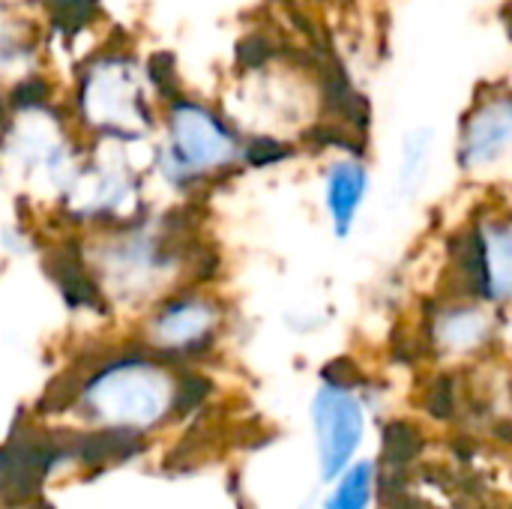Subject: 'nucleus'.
<instances>
[{"mask_svg": "<svg viewBox=\"0 0 512 509\" xmlns=\"http://www.w3.org/2000/svg\"><path fill=\"white\" fill-rule=\"evenodd\" d=\"M36 509H54V507H48V504H42V507H36Z\"/></svg>", "mask_w": 512, "mask_h": 509, "instance_id": "6ab92c4d", "label": "nucleus"}, {"mask_svg": "<svg viewBox=\"0 0 512 509\" xmlns=\"http://www.w3.org/2000/svg\"><path fill=\"white\" fill-rule=\"evenodd\" d=\"M288 156V150L279 144V141H273V138H255L249 147H246V162H252V165H273V162H279V159H285Z\"/></svg>", "mask_w": 512, "mask_h": 509, "instance_id": "dca6fc26", "label": "nucleus"}, {"mask_svg": "<svg viewBox=\"0 0 512 509\" xmlns=\"http://www.w3.org/2000/svg\"><path fill=\"white\" fill-rule=\"evenodd\" d=\"M477 240V258L483 273V297L486 300H507L512 279L510 255V225L507 222H489L474 234Z\"/></svg>", "mask_w": 512, "mask_h": 509, "instance_id": "20e7f679", "label": "nucleus"}, {"mask_svg": "<svg viewBox=\"0 0 512 509\" xmlns=\"http://www.w3.org/2000/svg\"><path fill=\"white\" fill-rule=\"evenodd\" d=\"M426 408H429V414H432V417H438V420L453 417L456 399H453V384H450V378H441V381L429 390Z\"/></svg>", "mask_w": 512, "mask_h": 509, "instance_id": "2eb2a0df", "label": "nucleus"}, {"mask_svg": "<svg viewBox=\"0 0 512 509\" xmlns=\"http://www.w3.org/2000/svg\"><path fill=\"white\" fill-rule=\"evenodd\" d=\"M369 189V171L360 162H339L327 174V207L333 213L336 237H348L357 219V210Z\"/></svg>", "mask_w": 512, "mask_h": 509, "instance_id": "39448f33", "label": "nucleus"}, {"mask_svg": "<svg viewBox=\"0 0 512 509\" xmlns=\"http://www.w3.org/2000/svg\"><path fill=\"white\" fill-rule=\"evenodd\" d=\"M273 54V42L267 39V36H249L243 45H240V60L246 63V66H261L267 57Z\"/></svg>", "mask_w": 512, "mask_h": 509, "instance_id": "f3484780", "label": "nucleus"}, {"mask_svg": "<svg viewBox=\"0 0 512 509\" xmlns=\"http://www.w3.org/2000/svg\"><path fill=\"white\" fill-rule=\"evenodd\" d=\"M174 57L168 51H159L150 57V81L156 84V90L162 96H171L177 90V75H174Z\"/></svg>", "mask_w": 512, "mask_h": 509, "instance_id": "ddd939ff", "label": "nucleus"}, {"mask_svg": "<svg viewBox=\"0 0 512 509\" xmlns=\"http://www.w3.org/2000/svg\"><path fill=\"white\" fill-rule=\"evenodd\" d=\"M45 99H48V81H42L39 75L24 78L21 84H15V90L9 96V102L15 108H33V105H42Z\"/></svg>", "mask_w": 512, "mask_h": 509, "instance_id": "4468645a", "label": "nucleus"}, {"mask_svg": "<svg viewBox=\"0 0 512 509\" xmlns=\"http://www.w3.org/2000/svg\"><path fill=\"white\" fill-rule=\"evenodd\" d=\"M420 447H423V438L414 426L396 420L384 429V459L390 465H405V462L417 459Z\"/></svg>", "mask_w": 512, "mask_h": 509, "instance_id": "9b49d317", "label": "nucleus"}, {"mask_svg": "<svg viewBox=\"0 0 512 509\" xmlns=\"http://www.w3.org/2000/svg\"><path fill=\"white\" fill-rule=\"evenodd\" d=\"M54 279L66 297V303L72 306H96L99 303V291L96 285L87 279L81 255L75 246H60L57 258H54Z\"/></svg>", "mask_w": 512, "mask_h": 509, "instance_id": "0eeeda50", "label": "nucleus"}, {"mask_svg": "<svg viewBox=\"0 0 512 509\" xmlns=\"http://www.w3.org/2000/svg\"><path fill=\"white\" fill-rule=\"evenodd\" d=\"M210 390V384L204 378H183L180 387H177V396H174V408H189L195 405L198 399H204V393Z\"/></svg>", "mask_w": 512, "mask_h": 509, "instance_id": "a211bd4d", "label": "nucleus"}, {"mask_svg": "<svg viewBox=\"0 0 512 509\" xmlns=\"http://www.w3.org/2000/svg\"><path fill=\"white\" fill-rule=\"evenodd\" d=\"M216 321V312L204 300H174L159 318H156V336L159 342L171 348H189L210 336V327Z\"/></svg>", "mask_w": 512, "mask_h": 509, "instance_id": "423d86ee", "label": "nucleus"}, {"mask_svg": "<svg viewBox=\"0 0 512 509\" xmlns=\"http://www.w3.org/2000/svg\"><path fill=\"white\" fill-rule=\"evenodd\" d=\"M372 480H375V465L360 462L345 477L339 480L333 498L327 501V509H366L372 501Z\"/></svg>", "mask_w": 512, "mask_h": 509, "instance_id": "6e6552de", "label": "nucleus"}, {"mask_svg": "<svg viewBox=\"0 0 512 509\" xmlns=\"http://www.w3.org/2000/svg\"><path fill=\"white\" fill-rule=\"evenodd\" d=\"M429 132H411L405 141V153H402V186L405 192H417V186L426 177V165H429Z\"/></svg>", "mask_w": 512, "mask_h": 509, "instance_id": "9d476101", "label": "nucleus"}, {"mask_svg": "<svg viewBox=\"0 0 512 509\" xmlns=\"http://www.w3.org/2000/svg\"><path fill=\"white\" fill-rule=\"evenodd\" d=\"M96 0H51V18L60 30H81L96 18Z\"/></svg>", "mask_w": 512, "mask_h": 509, "instance_id": "f8f14e48", "label": "nucleus"}, {"mask_svg": "<svg viewBox=\"0 0 512 509\" xmlns=\"http://www.w3.org/2000/svg\"><path fill=\"white\" fill-rule=\"evenodd\" d=\"M486 336V321L474 309H456L447 312L441 321V339L450 348H471Z\"/></svg>", "mask_w": 512, "mask_h": 509, "instance_id": "1a4fd4ad", "label": "nucleus"}, {"mask_svg": "<svg viewBox=\"0 0 512 509\" xmlns=\"http://www.w3.org/2000/svg\"><path fill=\"white\" fill-rule=\"evenodd\" d=\"M171 153L174 162L168 174L177 171V180H186L198 171L231 162L237 156V141L210 108L177 99L171 108Z\"/></svg>", "mask_w": 512, "mask_h": 509, "instance_id": "f257e3e1", "label": "nucleus"}, {"mask_svg": "<svg viewBox=\"0 0 512 509\" xmlns=\"http://www.w3.org/2000/svg\"><path fill=\"white\" fill-rule=\"evenodd\" d=\"M512 135V108L510 96L489 99L474 111L468 126L462 129V165L468 168H483L498 162Z\"/></svg>", "mask_w": 512, "mask_h": 509, "instance_id": "7ed1b4c3", "label": "nucleus"}, {"mask_svg": "<svg viewBox=\"0 0 512 509\" xmlns=\"http://www.w3.org/2000/svg\"><path fill=\"white\" fill-rule=\"evenodd\" d=\"M318 450H321V477L333 480L354 456L363 438V411L348 387L327 384L312 405Z\"/></svg>", "mask_w": 512, "mask_h": 509, "instance_id": "f03ea898", "label": "nucleus"}]
</instances>
